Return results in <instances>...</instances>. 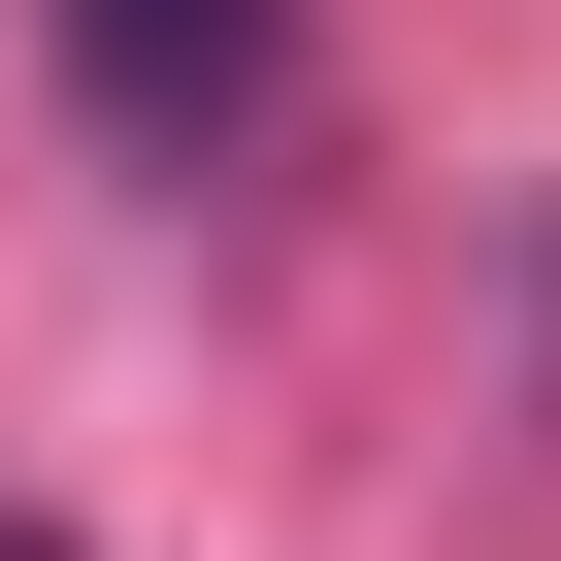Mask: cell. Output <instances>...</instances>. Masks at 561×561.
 <instances>
[{"label":"cell","mask_w":561,"mask_h":561,"mask_svg":"<svg viewBox=\"0 0 561 561\" xmlns=\"http://www.w3.org/2000/svg\"><path fill=\"white\" fill-rule=\"evenodd\" d=\"M67 34H100V100H133L165 165H198V133L264 100V0H67Z\"/></svg>","instance_id":"cell-1"},{"label":"cell","mask_w":561,"mask_h":561,"mask_svg":"<svg viewBox=\"0 0 561 561\" xmlns=\"http://www.w3.org/2000/svg\"><path fill=\"white\" fill-rule=\"evenodd\" d=\"M0 561H67V528H0Z\"/></svg>","instance_id":"cell-2"}]
</instances>
